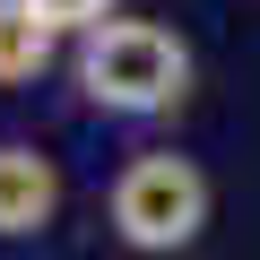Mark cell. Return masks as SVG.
Listing matches in <instances>:
<instances>
[{
  "instance_id": "6da1fadb",
  "label": "cell",
  "mask_w": 260,
  "mask_h": 260,
  "mask_svg": "<svg viewBox=\"0 0 260 260\" xmlns=\"http://www.w3.org/2000/svg\"><path fill=\"white\" fill-rule=\"evenodd\" d=\"M70 78L113 121H156V113H174L191 95V44L174 26H156V18H113V26L78 35Z\"/></svg>"
},
{
  "instance_id": "7a4b0ae2",
  "label": "cell",
  "mask_w": 260,
  "mask_h": 260,
  "mask_svg": "<svg viewBox=\"0 0 260 260\" xmlns=\"http://www.w3.org/2000/svg\"><path fill=\"white\" fill-rule=\"evenodd\" d=\"M208 208H217L208 174H200L191 156H174V148H139V156L113 174V191H104L113 234H121L130 251H148V260L191 251V243H200V225H208Z\"/></svg>"
},
{
  "instance_id": "3957f363",
  "label": "cell",
  "mask_w": 260,
  "mask_h": 260,
  "mask_svg": "<svg viewBox=\"0 0 260 260\" xmlns=\"http://www.w3.org/2000/svg\"><path fill=\"white\" fill-rule=\"evenodd\" d=\"M61 217V165L35 139H0V243H35Z\"/></svg>"
},
{
  "instance_id": "277c9868",
  "label": "cell",
  "mask_w": 260,
  "mask_h": 260,
  "mask_svg": "<svg viewBox=\"0 0 260 260\" xmlns=\"http://www.w3.org/2000/svg\"><path fill=\"white\" fill-rule=\"evenodd\" d=\"M52 52H61V35L26 9V0H0V87H35L52 70Z\"/></svg>"
},
{
  "instance_id": "5b68a950",
  "label": "cell",
  "mask_w": 260,
  "mask_h": 260,
  "mask_svg": "<svg viewBox=\"0 0 260 260\" xmlns=\"http://www.w3.org/2000/svg\"><path fill=\"white\" fill-rule=\"evenodd\" d=\"M26 9H35L52 35H95V26L121 18V0H26Z\"/></svg>"
}]
</instances>
